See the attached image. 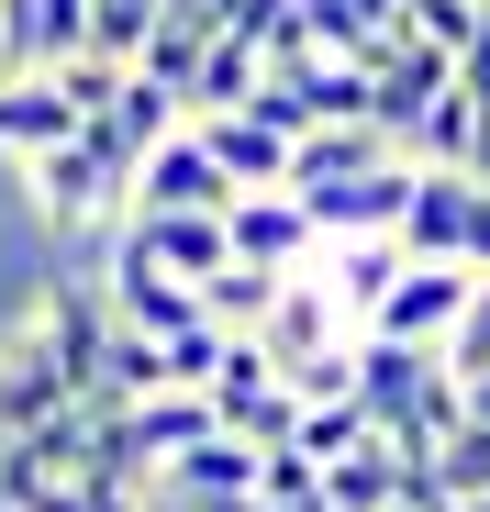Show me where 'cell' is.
I'll return each instance as SVG.
<instances>
[{
	"label": "cell",
	"mask_w": 490,
	"mask_h": 512,
	"mask_svg": "<svg viewBox=\"0 0 490 512\" xmlns=\"http://www.w3.org/2000/svg\"><path fill=\"white\" fill-rule=\"evenodd\" d=\"M23 201H34V223H56V234H112V223L134 212V179H123L90 134H67V145L23 156Z\"/></svg>",
	"instance_id": "6da1fadb"
},
{
	"label": "cell",
	"mask_w": 490,
	"mask_h": 512,
	"mask_svg": "<svg viewBox=\"0 0 490 512\" xmlns=\"http://www.w3.org/2000/svg\"><path fill=\"white\" fill-rule=\"evenodd\" d=\"M257 468H268V446L234 435V423H212L201 446H179L168 468L145 479V501H179V512H257Z\"/></svg>",
	"instance_id": "7a4b0ae2"
},
{
	"label": "cell",
	"mask_w": 490,
	"mask_h": 512,
	"mask_svg": "<svg viewBox=\"0 0 490 512\" xmlns=\"http://www.w3.org/2000/svg\"><path fill=\"white\" fill-rule=\"evenodd\" d=\"M245 190H234V167L212 156V134L201 123H179V134H156L145 145V167H134V212H234Z\"/></svg>",
	"instance_id": "3957f363"
},
{
	"label": "cell",
	"mask_w": 490,
	"mask_h": 512,
	"mask_svg": "<svg viewBox=\"0 0 490 512\" xmlns=\"http://www.w3.org/2000/svg\"><path fill=\"white\" fill-rule=\"evenodd\" d=\"M468 301H479V256H413V268L390 279V301H379V334L446 346V334L468 323Z\"/></svg>",
	"instance_id": "277c9868"
},
{
	"label": "cell",
	"mask_w": 490,
	"mask_h": 512,
	"mask_svg": "<svg viewBox=\"0 0 490 512\" xmlns=\"http://www.w3.org/2000/svg\"><path fill=\"white\" fill-rule=\"evenodd\" d=\"M78 401V379H67V357H56V334L23 312L12 334H0V435H34L45 412H67Z\"/></svg>",
	"instance_id": "5b68a950"
},
{
	"label": "cell",
	"mask_w": 490,
	"mask_h": 512,
	"mask_svg": "<svg viewBox=\"0 0 490 512\" xmlns=\"http://www.w3.org/2000/svg\"><path fill=\"white\" fill-rule=\"evenodd\" d=\"M413 179H424V156H379V167H357V179H323V190H301V201H312L323 234H401V212H413Z\"/></svg>",
	"instance_id": "8992f818"
},
{
	"label": "cell",
	"mask_w": 490,
	"mask_h": 512,
	"mask_svg": "<svg viewBox=\"0 0 490 512\" xmlns=\"http://www.w3.org/2000/svg\"><path fill=\"white\" fill-rule=\"evenodd\" d=\"M257 346H268V357H279V379H290L301 357H335V346H357V312L335 301V279H312V268H290L279 312L257 323Z\"/></svg>",
	"instance_id": "52a82bcc"
},
{
	"label": "cell",
	"mask_w": 490,
	"mask_h": 512,
	"mask_svg": "<svg viewBox=\"0 0 490 512\" xmlns=\"http://www.w3.org/2000/svg\"><path fill=\"white\" fill-rule=\"evenodd\" d=\"M179 123H190V101L168 90V78H145V67H134L112 101H90V123H78V134H90V145L123 167V179H134V167H145V145H156V134H179Z\"/></svg>",
	"instance_id": "ba28073f"
},
{
	"label": "cell",
	"mask_w": 490,
	"mask_h": 512,
	"mask_svg": "<svg viewBox=\"0 0 490 512\" xmlns=\"http://www.w3.org/2000/svg\"><path fill=\"white\" fill-rule=\"evenodd\" d=\"M78 123H90V112H78V90H67V78L56 67H12V78H0V156H45V145H67Z\"/></svg>",
	"instance_id": "9c48e42d"
},
{
	"label": "cell",
	"mask_w": 490,
	"mask_h": 512,
	"mask_svg": "<svg viewBox=\"0 0 490 512\" xmlns=\"http://www.w3.org/2000/svg\"><path fill=\"white\" fill-rule=\"evenodd\" d=\"M223 223H234V256H257V268H312V256L335 245V234L312 223V201H301V190H245Z\"/></svg>",
	"instance_id": "30bf717a"
},
{
	"label": "cell",
	"mask_w": 490,
	"mask_h": 512,
	"mask_svg": "<svg viewBox=\"0 0 490 512\" xmlns=\"http://www.w3.org/2000/svg\"><path fill=\"white\" fill-rule=\"evenodd\" d=\"M112 245L123 256H156V268H179V279H212L223 256H234V223L223 212H123Z\"/></svg>",
	"instance_id": "8fae6325"
},
{
	"label": "cell",
	"mask_w": 490,
	"mask_h": 512,
	"mask_svg": "<svg viewBox=\"0 0 490 512\" xmlns=\"http://www.w3.org/2000/svg\"><path fill=\"white\" fill-rule=\"evenodd\" d=\"M112 312L134 323V334H190V323H212V301H201V279H179V268H156V256H123L112 245Z\"/></svg>",
	"instance_id": "7c38bea8"
},
{
	"label": "cell",
	"mask_w": 490,
	"mask_h": 512,
	"mask_svg": "<svg viewBox=\"0 0 490 512\" xmlns=\"http://www.w3.org/2000/svg\"><path fill=\"white\" fill-rule=\"evenodd\" d=\"M401 245L413 256H479V167H424L413 212H401Z\"/></svg>",
	"instance_id": "4fadbf2b"
},
{
	"label": "cell",
	"mask_w": 490,
	"mask_h": 512,
	"mask_svg": "<svg viewBox=\"0 0 490 512\" xmlns=\"http://www.w3.org/2000/svg\"><path fill=\"white\" fill-rule=\"evenodd\" d=\"M446 78H457V56H446V45H424L413 23H401V34H390V45L368 56V90H379V123H390L401 145H413V123H424V101L446 90Z\"/></svg>",
	"instance_id": "5bb4252c"
},
{
	"label": "cell",
	"mask_w": 490,
	"mask_h": 512,
	"mask_svg": "<svg viewBox=\"0 0 490 512\" xmlns=\"http://www.w3.org/2000/svg\"><path fill=\"white\" fill-rule=\"evenodd\" d=\"M201 134H212V156L234 167V190H290V145L301 134H279L268 112H190Z\"/></svg>",
	"instance_id": "9a60e30c"
},
{
	"label": "cell",
	"mask_w": 490,
	"mask_h": 512,
	"mask_svg": "<svg viewBox=\"0 0 490 512\" xmlns=\"http://www.w3.org/2000/svg\"><path fill=\"white\" fill-rule=\"evenodd\" d=\"M212 423H223V412H212V390H179V379H168V390H145V401H123V435H134V457H145V468H168L179 446H201Z\"/></svg>",
	"instance_id": "2e32d148"
},
{
	"label": "cell",
	"mask_w": 490,
	"mask_h": 512,
	"mask_svg": "<svg viewBox=\"0 0 490 512\" xmlns=\"http://www.w3.org/2000/svg\"><path fill=\"white\" fill-rule=\"evenodd\" d=\"M379 156H413L390 123H312L301 145H290V190H323V179H357V167H379Z\"/></svg>",
	"instance_id": "e0dca14e"
},
{
	"label": "cell",
	"mask_w": 490,
	"mask_h": 512,
	"mask_svg": "<svg viewBox=\"0 0 490 512\" xmlns=\"http://www.w3.org/2000/svg\"><path fill=\"white\" fill-rule=\"evenodd\" d=\"M90 12H101V0H0L12 67H67L78 45H90Z\"/></svg>",
	"instance_id": "ac0fdd59"
},
{
	"label": "cell",
	"mask_w": 490,
	"mask_h": 512,
	"mask_svg": "<svg viewBox=\"0 0 490 512\" xmlns=\"http://www.w3.org/2000/svg\"><path fill=\"white\" fill-rule=\"evenodd\" d=\"M401 268H413V245H401V234H335V268H323V279H335V301L357 312V334L379 323V301H390Z\"/></svg>",
	"instance_id": "d6986e66"
},
{
	"label": "cell",
	"mask_w": 490,
	"mask_h": 512,
	"mask_svg": "<svg viewBox=\"0 0 490 512\" xmlns=\"http://www.w3.org/2000/svg\"><path fill=\"white\" fill-rule=\"evenodd\" d=\"M301 34L323 56H379L401 34V0H301Z\"/></svg>",
	"instance_id": "ffe728a7"
},
{
	"label": "cell",
	"mask_w": 490,
	"mask_h": 512,
	"mask_svg": "<svg viewBox=\"0 0 490 512\" xmlns=\"http://www.w3.org/2000/svg\"><path fill=\"white\" fill-rule=\"evenodd\" d=\"M279 290H290V268H257V256H223V268L201 279V301H212L223 334H257V323L279 312Z\"/></svg>",
	"instance_id": "44dd1931"
},
{
	"label": "cell",
	"mask_w": 490,
	"mask_h": 512,
	"mask_svg": "<svg viewBox=\"0 0 490 512\" xmlns=\"http://www.w3.org/2000/svg\"><path fill=\"white\" fill-rule=\"evenodd\" d=\"M413 156H424V167H479V90H468V78H446V90L424 101Z\"/></svg>",
	"instance_id": "7402d4cb"
},
{
	"label": "cell",
	"mask_w": 490,
	"mask_h": 512,
	"mask_svg": "<svg viewBox=\"0 0 490 512\" xmlns=\"http://www.w3.org/2000/svg\"><path fill=\"white\" fill-rule=\"evenodd\" d=\"M257 78H268V45H257V34H212L201 78H190V112H245Z\"/></svg>",
	"instance_id": "603a6c76"
},
{
	"label": "cell",
	"mask_w": 490,
	"mask_h": 512,
	"mask_svg": "<svg viewBox=\"0 0 490 512\" xmlns=\"http://www.w3.org/2000/svg\"><path fill=\"white\" fill-rule=\"evenodd\" d=\"M368 435H379V412H368L357 390H335V401H301V423H290V446H301V457H323V468H335L346 446H368Z\"/></svg>",
	"instance_id": "cb8c5ba5"
},
{
	"label": "cell",
	"mask_w": 490,
	"mask_h": 512,
	"mask_svg": "<svg viewBox=\"0 0 490 512\" xmlns=\"http://www.w3.org/2000/svg\"><path fill=\"white\" fill-rule=\"evenodd\" d=\"M424 468H435V490H446V501H490V423L468 412V423H457V435H446Z\"/></svg>",
	"instance_id": "d4e9b609"
},
{
	"label": "cell",
	"mask_w": 490,
	"mask_h": 512,
	"mask_svg": "<svg viewBox=\"0 0 490 512\" xmlns=\"http://www.w3.org/2000/svg\"><path fill=\"white\" fill-rule=\"evenodd\" d=\"M401 23H413L424 45H446V56H468V34L490 23V0H401Z\"/></svg>",
	"instance_id": "484cf974"
},
{
	"label": "cell",
	"mask_w": 490,
	"mask_h": 512,
	"mask_svg": "<svg viewBox=\"0 0 490 512\" xmlns=\"http://www.w3.org/2000/svg\"><path fill=\"white\" fill-rule=\"evenodd\" d=\"M223 357H234V334H223V323L168 334V379H179V390H212V379H223Z\"/></svg>",
	"instance_id": "4316f807"
},
{
	"label": "cell",
	"mask_w": 490,
	"mask_h": 512,
	"mask_svg": "<svg viewBox=\"0 0 490 512\" xmlns=\"http://www.w3.org/2000/svg\"><path fill=\"white\" fill-rule=\"evenodd\" d=\"M290 390H301V401H335V390H357V346H335V357H301V368H290Z\"/></svg>",
	"instance_id": "83f0119b"
},
{
	"label": "cell",
	"mask_w": 490,
	"mask_h": 512,
	"mask_svg": "<svg viewBox=\"0 0 490 512\" xmlns=\"http://www.w3.org/2000/svg\"><path fill=\"white\" fill-rule=\"evenodd\" d=\"M0 78H12V34H0Z\"/></svg>",
	"instance_id": "f1b7e54d"
}]
</instances>
